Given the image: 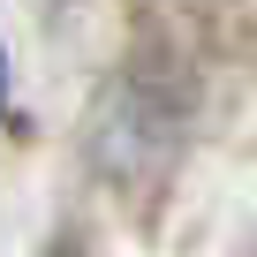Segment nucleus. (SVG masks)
<instances>
[{"label": "nucleus", "mask_w": 257, "mask_h": 257, "mask_svg": "<svg viewBox=\"0 0 257 257\" xmlns=\"http://www.w3.org/2000/svg\"><path fill=\"white\" fill-rule=\"evenodd\" d=\"M0 106H8V53H0Z\"/></svg>", "instance_id": "1"}]
</instances>
